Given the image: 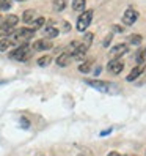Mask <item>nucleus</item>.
Masks as SVG:
<instances>
[{
	"label": "nucleus",
	"mask_w": 146,
	"mask_h": 156,
	"mask_svg": "<svg viewBox=\"0 0 146 156\" xmlns=\"http://www.w3.org/2000/svg\"><path fill=\"white\" fill-rule=\"evenodd\" d=\"M79 71L82 73V74H87V73H90V71H91V62L82 63V65L79 66Z\"/></svg>",
	"instance_id": "20"
},
{
	"label": "nucleus",
	"mask_w": 146,
	"mask_h": 156,
	"mask_svg": "<svg viewBox=\"0 0 146 156\" xmlns=\"http://www.w3.org/2000/svg\"><path fill=\"white\" fill-rule=\"evenodd\" d=\"M91 19H93V11L91 10L83 11L79 16V19H77V30L79 32H85L90 27V24H91Z\"/></svg>",
	"instance_id": "3"
},
{
	"label": "nucleus",
	"mask_w": 146,
	"mask_h": 156,
	"mask_svg": "<svg viewBox=\"0 0 146 156\" xmlns=\"http://www.w3.org/2000/svg\"><path fill=\"white\" fill-rule=\"evenodd\" d=\"M13 2H14V0H0V10H2V11H8L13 6Z\"/></svg>",
	"instance_id": "18"
},
{
	"label": "nucleus",
	"mask_w": 146,
	"mask_h": 156,
	"mask_svg": "<svg viewBox=\"0 0 146 156\" xmlns=\"http://www.w3.org/2000/svg\"><path fill=\"white\" fill-rule=\"evenodd\" d=\"M85 84L94 87V88H97V90H101V91H107L108 87H110V85H108L107 82H104V80H87Z\"/></svg>",
	"instance_id": "8"
},
{
	"label": "nucleus",
	"mask_w": 146,
	"mask_h": 156,
	"mask_svg": "<svg viewBox=\"0 0 146 156\" xmlns=\"http://www.w3.org/2000/svg\"><path fill=\"white\" fill-rule=\"evenodd\" d=\"M91 43H93V33H91V32H87V33H85V41H83V44L90 48Z\"/></svg>",
	"instance_id": "23"
},
{
	"label": "nucleus",
	"mask_w": 146,
	"mask_h": 156,
	"mask_svg": "<svg viewBox=\"0 0 146 156\" xmlns=\"http://www.w3.org/2000/svg\"><path fill=\"white\" fill-rule=\"evenodd\" d=\"M107 68H108V71H110L112 74H115V76H116V74H120V73L123 71L124 63H123V60H120V58H113V60L108 62Z\"/></svg>",
	"instance_id": "5"
},
{
	"label": "nucleus",
	"mask_w": 146,
	"mask_h": 156,
	"mask_svg": "<svg viewBox=\"0 0 146 156\" xmlns=\"http://www.w3.org/2000/svg\"><path fill=\"white\" fill-rule=\"evenodd\" d=\"M112 38H113V35H112V33H108V35L105 36V40L102 41V46H104V48H108V44H110Z\"/></svg>",
	"instance_id": "24"
},
{
	"label": "nucleus",
	"mask_w": 146,
	"mask_h": 156,
	"mask_svg": "<svg viewBox=\"0 0 146 156\" xmlns=\"http://www.w3.org/2000/svg\"><path fill=\"white\" fill-rule=\"evenodd\" d=\"M58 35H60V30L55 29V27H52V25H49V27H46V29H44V36H46V40L57 38Z\"/></svg>",
	"instance_id": "10"
},
{
	"label": "nucleus",
	"mask_w": 146,
	"mask_h": 156,
	"mask_svg": "<svg viewBox=\"0 0 146 156\" xmlns=\"http://www.w3.org/2000/svg\"><path fill=\"white\" fill-rule=\"evenodd\" d=\"M17 2H27V0H17Z\"/></svg>",
	"instance_id": "27"
},
{
	"label": "nucleus",
	"mask_w": 146,
	"mask_h": 156,
	"mask_svg": "<svg viewBox=\"0 0 146 156\" xmlns=\"http://www.w3.org/2000/svg\"><path fill=\"white\" fill-rule=\"evenodd\" d=\"M129 43L134 44V46H140L141 36H140V35H131V36H129Z\"/></svg>",
	"instance_id": "21"
},
{
	"label": "nucleus",
	"mask_w": 146,
	"mask_h": 156,
	"mask_svg": "<svg viewBox=\"0 0 146 156\" xmlns=\"http://www.w3.org/2000/svg\"><path fill=\"white\" fill-rule=\"evenodd\" d=\"M144 51H146V49H144Z\"/></svg>",
	"instance_id": "29"
},
{
	"label": "nucleus",
	"mask_w": 146,
	"mask_h": 156,
	"mask_svg": "<svg viewBox=\"0 0 146 156\" xmlns=\"http://www.w3.org/2000/svg\"><path fill=\"white\" fill-rule=\"evenodd\" d=\"M107 156H121L120 153H118V151H112V153H108Z\"/></svg>",
	"instance_id": "25"
},
{
	"label": "nucleus",
	"mask_w": 146,
	"mask_h": 156,
	"mask_svg": "<svg viewBox=\"0 0 146 156\" xmlns=\"http://www.w3.org/2000/svg\"><path fill=\"white\" fill-rule=\"evenodd\" d=\"M141 73H143V68H141V66H135V68L129 73V74H127V77H126V79L129 80V82H132V80H135L137 77H138V76L141 74Z\"/></svg>",
	"instance_id": "12"
},
{
	"label": "nucleus",
	"mask_w": 146,
	"mask_h": 156,
	"mask_svg": "<svg viewBox=\"0 0 146 156\" xmlns=\"http://www.w3.org/2000/svg\"><path fill=\"white\" fill-rule=\"evenodd\" d=\"M85 6H87L85 0H72V8H74L76 11H83Z\"/></svg>",
	"instance_id": "15"
},
{
	"label": "nucleus",
	"mask_w": 146,
	"mask_h": 156,
	"mask_svg": "<svg viewBox=\"0 0 146 156\" xmlns=\"http://www.w3.org/2000/svg\"><path fill=\"white\" fill-rule=\"evenodd\" d=\"M2 21H3V19H2V16H0V24H2Z\"/></svg>",
	"instance_id": "28"
},
{
	"label": "nucleus",
	"mask_w": 146,
	"mask_h": 156,
	"mask_svg": "<svg viewBox=\"0 0 146 156\" xmlns=\"http://www.w3.org/2000/svg\"><path fill=\"white\" fill-rule=\"evenodd\" d=\"M127 51H129V48H127L126 44H118V46H115V48L110 51V54H112L113 58H120L121 55L127 54Z\"/></svg>",
	"instance_id": "7"
},
{
	"label": "nucleus",
	"mask_w": 146,
	"mask_h": 156,
	"mask_svg": "<svg viewBox=\"0 0 146 156\" xmlns=\"http://www.w3.org/2000/svg\"><path fill=\"white\" fill-rule=\"evenodd\" d=\"M50 62H52V57L42 55V57L38 58V65H39V66H47V65H50Z\"/></svg>",
	"instance_id": "19"
},
{
	"label": "nucleus",
	"mask_w": 146,
	"mask_h": 156,
	"mask_svg": "<svg viewBox=\"0 0 146 156\" xmlns=\"http://www.w3.org/2000/svg\"><path fill=\"white\" fill-rule=\"evenodd\" d=\"M11 46H14V43L11 40L8 38H0V52H5L11 48Z\"/></svg>",
	"instance_id": "13"
},
{
	"label": "nucleus",
	"mask_w": 146,
	"mask_h": 156,
	"mask_svg": "<svg viewBox=\"0 0 146 156\" xmlns=\"http://www.w3.org/2000/svg\"><path fill=\"white\" fill-rule=\"evenodd\" d=\"M17 22H19V17H17L16 14H10V16L6 17V19H3L2 24H5V25H8V27H11V29H14V27L17 25Z\"/></svg>",
	"instance_id": "11"
},
{
	"label": "nucleus",
	"mask_w": 146,
	"mask_h": 156,
	"mask_svg": "<svg viewBox=\"0 0 146 156\" xmlns=\"http://www.w3.org/2000/svg\"><path fill=\"white\" fill-rule=\"evenodd\" d=\"M33 19H35V11H33V10H27V11H24V14H22V21H24L25 24H32Z\"/></svg>",
	"instance_id": "14"
},
{
	"label": "nucleus",
	"mask_w": 146,
	"mask_h": 156,
	"mask_svg": "<svg viewBox=\"0 0 146 156\" xmlns=\"http://www.w3.org/2000/svg\"><path fill=\"white\" fill-rule=\"evenodd\" d=\"M71 60H72L71 54L63 52V54H60L58 58H57V65H58V66H68L69 63H71Z\"/></svg>",
	"instance_id": "9"
},
{
	"label": "nucleus",
	"mask_w": 146,
	"mask_h": 156,
	"mask_svg": "<svg viewBox=\"0 0 146 156\" xmlns=\"http://www.w3.org/2000/svg\"><path fill=\"white\" fill-rule=\"evenodd\" d=\"M13 36H14V43H22V44H25V43H29L33 36H35V30H33V29H29V27H22V29L14 30Z\"/></svg>",
	"instance_id": "2"
},
{
	"label": "nucleus",
	"mask_w": 146,
	"mask_h": 156,
	"mask_svg": "<svg viewBox=\"0 0 146 156\" xmlns=\"http://www.w3.org/2000/svg\"><path fill=\"white\" fill-rule=\"evenodd\" d=\"M137 19H138V13H137V10H134V8H127V10L124 11L123 22H124L126 25H132V24H135Z\"/></svg>",
	"instance_id": "4"
},
{
	"label": "nucleus",
	"mask_w": 146,
	"mask_h": 156,
	"mask_svg": "<svg viewBox=\"0 0 146 156\" xmlns=\"http://www.w3.org/2000/svg\"><path fill=\"white\" fill-rule=\"evenodd\" d=\"M30 55H32V49H30V44H29V43L17 46L14 51L10 52V58L17 60V62H25V60H29Z\"/></svg>",
	"instance_id": "1"
},
{
	"label": "nucleus",
	"mask_w": 146,
	"mask_h": 156,
	"mask_svg": "<svg viewBox=\"0 0 146 156\" xmlns=\"http://www.w3.org/2000/svg\"><path fill=\"white\" fill-rule=\"evenodd\" d=\"M47 49H52V43L46 38L33 43V51H47Z\"/></svg>",
	"instance_id": "6"
},
{
	"label": "nucleus",
	"mask_w": 146,
	"mask_h": 156,
	"mask_svg": "<svg viewBox=\"0 0 146 156\" xmlns=\"http://www.w3.org/2000/svg\"><path fill=\"white\" fill-rule=\"evenodd\" d=\"M113 30H116V32H123V27H118V25H115V27H113Z\"/></svg>",
	"instance_id": "26"
},
{
	"label": "nucleus",
	"mask_w": 146,
	"mask_h": 156,
	"mask_svg": "<svg viewBox=\"0 0 146 156\" xmlns=\"http://www.w3.org/2000/svg\"><path fill=\"white\" fill-rule=\"evenodd\" d=\"M66 3L68 0H53V8H55V11H63L66 8Z\"/></svg>",
	"instance_id": "16"
},
{
	"label": "nucleus",
	"mask_w": 146,
	"mask_h": 156,
	"mask_svg": "<svg viewBox=\"0 0 146 156\" xmlns=\"http://www.w3.org/2000/svg\"><path fill=\"white\" fill-rule=\"evenodd\" d=\"M137 62H138V66L141 65V63H144L146 62V51L143 49V51H140L138 54H137Z\"/></svg>",
	"instance_id": "22"
},
{
	"label": "nucleus",
	"mask_w": 146,
	"mask_h": 156,
	"mask_svg": "<svg viewBox=\"0 0 146 156\" xmlns=\"http://www.w3.org/2000/svg\"><path fill=\"white\" fill-rule=\"evenodd\" d=\"M46 24V19L44 17H36V19H33V22H32V27L30 29H33V30H36V29H41V27Z\"/></svg>",
	"instance_id": "17"
}]
</instances>
